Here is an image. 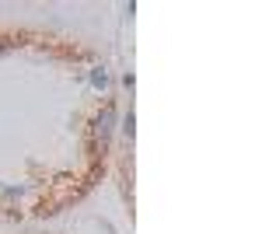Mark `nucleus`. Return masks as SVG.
<instances>
[{
	"label": "nucleus",
	"instance_id": "nucleus-1",
	"mask_svg": "<svg viewBox=\"0 0 262 234\" xmlns=\"http://www.w3.org/2000/svg\"><path fill=\"white\" fill-rule=\"evenodd\" d=\"M112 130H116V101L108 98L101 105V112L91 119V140H95V147H105L108 137H112Z\"/></svg>",
	"mask_w": 262,
	"mask_h": 234
},
{
	"label": "nucleus",
	"instance_id": "nucleus-2",
	"mask_svg": "<svg viewBox=\"0 0 262 234\" xmlns=\"http://www.w3.org/2000/svg\"><path fill=\"white\" fill-rule=\"evenodd\" d=\"M108 70H105V67H91V88H95V91H105V88H108Z\"/></svg>",
	"mask_w": 262,
	"mask_h": 234
},
{
	"label": "nucleus",
	"instance_id": "nucleus-3",
	"mask_svg": "<svg viewBox=\"0 0 262 234\" xmlns=\"http://www.w3.org/2000/svg\"><path fill=\"white\" fill-rule=\"evenodd\" d=\"M119 130H122V137H126V140H133V133H137V116H133V109H129V112L122 116Z\"/></svg>",
	"mask_w": 262,
	"mask_h": 234
}]
</instances>
